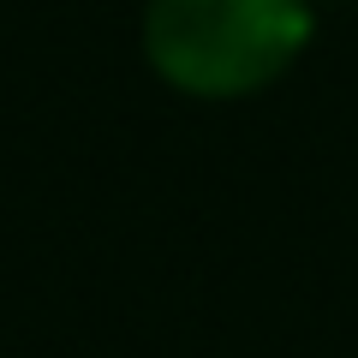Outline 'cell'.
<instances>
[{
  "label": "cell",
  "instance_id": "obj_1",
  "mask_svg": "<svg viewBox=\"0 0 358 358\" xmlns=\"http://www.w3.org/2000/svg\"><path fill=\"white\" fill-rule=\"evenodd\" d=\"M310 42V0H150V66L185 96H251Z\"/></svg>",
  "mask_w": 358,
  "mask_h": 358
}]
</instances>
